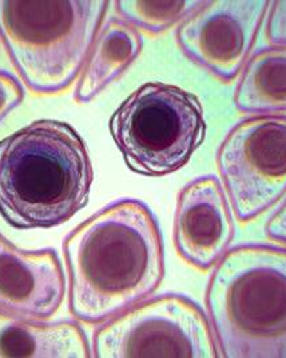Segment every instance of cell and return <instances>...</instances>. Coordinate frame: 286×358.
<instances>
[{
    "label": "cell",
    "instance_id": "1",
    "mask_svg": "<svg viewBox=\"0 0 286 358\" xmlns=\"http://www.w3.org/2000/svg\"><path fill=\"white\" fill-rule=\"evenodd\" d=\"M71 314L102 322L145 301L165 274L164 242L150 209L122 199L78 224L63 242Z\"/></svg>",
    "mask_w": 286,
    "mask_h": 358
},
{
    "label": "cell",
    "instance_id": "2",
    "mask_svg": "<svg viewBox=\"0 0 286 358\" xmlns=\"http://www.w3.org/2000/svg\"><path fill=\"white\" fill-rule=\"evenodd\" d=\"M94 171L76 129L39 120L0 141V214L16 229L64 224L89 203Z\"/></svg>",
    "mask_w": 286,
    "mask_h": 358
},
{
    "label": "cell",
    "instance_id": "3",
    "mask_svg": "<svg viewBox=\"0 0 286 358\" xmlns=\"http://www.w3.org/2000/svg\"><path fill=\"white\" fill-rule=\"evenodd\" d=\"M206 306L221 357L286 358V249L229 250L211 274Z\"/></svg>",
    "mask_w": 286,
    "mask_h": 358
},
{
    "label": "cell",
    "instance_id": "4",
    "mask_svg": "<svg viewBox=\"0 0 286 358\" xmlns=\"http://www.w3.org/2000/svg\"><path fill=\"white\" fill-rule=\"evenodd\" d=\"M108 4L106 0H0V39L29 89L54 94L74 82Z\"/></svg>",
    "mask_w": 286,
    "mask_h": 358
},
{
    "label": "cell",
    "instance_id": "5",
    "mask_svg": "<svg viewBox=\"0 0 286 358\" xmlns=\"http://www.w3.org/2000/svg\"><path fill=\"white\" fill-rule=\"evenodd\" d=\"M108 129L131 171L164 177L182 169L203 143L206 120L196 94L146 82L118 106Z\"/></svg>",
    "mask_w": 286,
    "mask_h": 358
},
{
    "label": "cell",
    "instance_id": "6",
    "mask_svg": "<svg viewBox=\"0 0 286 358\" xmlns=\"http://www.w3.org/2000/svg\"><path fill=\"white\" fill-rule=\"evenodd\" d=\"M96 358H218L203 310L180 294L142 301L110 318L94 334Z\"/></svg>",
    "mask_w": 286,
    "mask_h": 358
},
{
    "label": "cell",
    "instance_id": "7",
    "mask_svg": "<svg viewBox=\"0 0 286 358\" xmlns=\"http://www.w3.org/2000/svg\"><path fill=\"white\" fill-rule=\"evenodd\" d=\"M217 166L240 222L271 209L286 194V117L237 123L217 151Z\"/></svg>",
    "mask_w": 286,
    "mask_h": 358
},
{
    "label": "cell",
    "instance_id": "8",
    "mask_svg": "<svg viewBox=\"0 0 286 358\" xmlns=\"http://www.w3.org/2000/svg\"><path fill=\"white\" fill-rule=\"evenodd\" d=\"M268 0H211L185 19L176 32L182 52L209 73L229 83L248 63Z\"/></svg>",
    "mask_w": 286,
    "mask_h": 358
},
{
    "label": "cell",
    "instance_id": "9",
    "mask_svg": "<svg viewBox=\"0 0 286 358\" xmlns=\"http://www.w3.org/2000/svg\"><path fill=\"white\" fill-rule=\"evenodd\" d=\"M234 238V222L220 180L205 176L189 182L178 195L174 245L199 270L217 265Z\"/></svg>",
    "mask_w": 286,
    "mask_h": 358
},
{
    "label": "cell",
    "instance_id": "10",
    "mask_svg": "<svg viewBox=\"0 0 286 358\" xmlns=\"http://www.w3.org/2000/svg\"><path fill=\"white\" fill-rule=\"evenodd\" d=\"M66 281L52 249L22 250L0 234V308L48 318L61 308Z\"/></svg>",
    "mask_w": 286,
    "mask_h": 358
},
{
    "label": "cell",
    "instance_id": "11",
    "mask_svg": "<svg viewBox=\"0 0 286 358\" xmlns=\"http://www.w3.org/2000/svg\"><path fill=\"white\" fill-rule=\"evenodd\" d=\"M90 345L73 321L45 324L0 310V358H89Z\"/></svg>",
    "mask_w": 286,
    "mask_h": 358
},
{
    "label": "cell",
    "instance_id": "12",
    "mask_svg": "<svg viewBox=\"0 0 286 358\" xmlns=\"http://www.w3.org/2000/svg\"><path fill=\"white\" fill-rule=\"evenodd\" d=\"M142 36L133 24L111 17L99 31L80 71L76 89L78 103H89L117 80L142 51Z\"/></svg>",
    "mask_w": 286,
    "mask_h": 358
},
{
    "label": "cell",
    "instance_id": "13",
    "mask_svg": "<svg viewBox=\"0 0 286 358\" xmlns=\"http://www.w3.org/2000/svg\"><path fill=\"white\" fill-rule=\"evenodd\" d=\"M234 105L243 114L286 113V45L259 50L242 70Z\"/></svg>",
    "mask_w": 286,
    "mask_h": 358
},
{
    "label": "cell",
    "instance_id": "14",
    "mask_svg": "<svg viewBox=\"0 0 286 358\" xmlns=\"http://www.w3.org/2000/svg\"><path fill=\"white\" fill-rule=\"evenodd\" d=\"M205 0H118L117 11L123 20L150 34H161L193 15Z\"/></svg>",
    "mask_w": 286,
    "mask_h": 358
},
{
    "label": "cell",
    "instance_id": "15",
    "mask_svg": "<svg viewBox=\"0 0 286 358\" xmlns=\"http://www.w3.org/2000/svg\"><path fill=\"white\" fill-rule=\"evenodd\" d=\"M24 92L13 75L0 71V122L23 101Z\"/></svg>",
    "mask_w": 286,
    "mask_h": 358
},
{
    "label": "cell",
    "instance_id": "16",
    "mask_svg": "<svg viewBox=\"0 0 286 358\" xmlns=\"http://www.w3.org/2000/svg\"><path fill=\"white\" fill-rule=\"evenodd\" d=\"M266 38L273 45H286V0L271 1L266 22Z\"/></svg>",
    "mask_w": 286,
    "mask_h": 358
},
{
    "label": "cell",
    "instance_id": "17",
    "mask_svg": "<svg viewBox=\"0 0 286 358\" xmlns=\"http://www.w3.org/2000/svg\"><path fill=\"white\" fill-rule=\"evenodd\" d=\"M265 233L273 241L286 243V198L283 205L269 218L265 226Z\"/></svg>",
    "mask_w": 286,
    "mask_h": 358
}]
</instances>
